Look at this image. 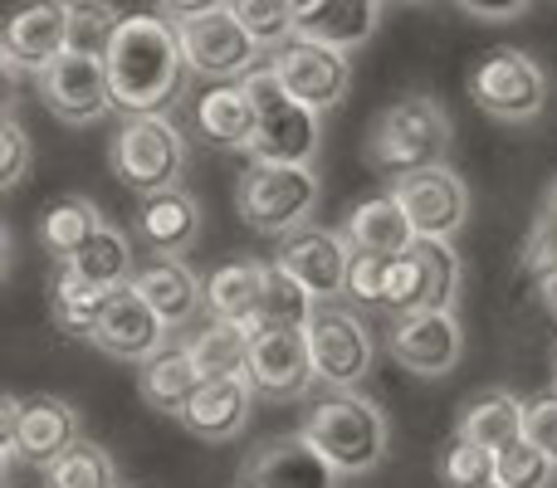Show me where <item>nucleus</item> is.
Wrapping results in <instances>:
<instances>
[{
	"label": "nucleus",
	"instance_id": "nucleus-1",
	"mask_svg": "<svg viewBox=\"0 0 557 488\" xmlns=\"http://www.w3.org/2000/svg\"><path fill=\"white\" fill-rule=\"evenodd\" d=\"M103 68L108 88H113V108L127 117L166 113L186 93V74H191L176 25L162 10L123 15V25H117L113 45L103 54Z\"/></svg>",
	"mask_w": 557,
	"mask_h": 488
},
{
	"label": "nucleus",
	"instance_id": "nucleus-2",
	"mask_svg": "<svg viewBox=\"0 0 557 488\" xmlns=\"http://www.w3.org/2000/svg\"><path fill=\"white\" fill-rule=\"evenodd\" d=\"M455 147V127H450V113H445L435 98L425 93H411L401 103L382 108L367 127V166L386 182H406L416 172H431V166H445Z\"/></svg>",
	"mask_w": 557,
	"mask_h": 488
},
{
	"label": "nucleus",
	"instance_id": "nucleus-3",
	"mask_svg": "<svg viewBox=\"0 0 557 488\" xmlns=\"http://www.w3.org/2000/svg\"><path fill=\"white\" fill-rule=\"evenodd\" d=\"M304 435L337 470V479H362V474L382 470V460L392 454V421L372 396L357 391H333L313 401Z\"/></svg>",
	"mask_w": 557,
	"mask_h": 488
},
{
	"label": "nucleus",
	"instance_id": "nucleus-4",
	"mask_svg": "<svg viewBox=\"0 0 557 488\" xmlns=\"http://www.w3.org/2000/svg\"><path fill=\"white\" fill-rule=\"evenodd\" d=\"M245 93L255 103V147L250 162H288V166H313L318 137H323V113L298 103L274 74V64H260L245 78Z\"/></svg>",
	"mask_w": 557,
	"mask_h": 488
},
{
	"label": "nucleus",
	"instance_id": "nucleus-5",
	"mask_svg": "<svg viewBox=\"0 0 557 488\" xmlns=\"http://www.w3.org/2000/svg\"><path fill=\"white\" fill-rule=\"evenodd\" d=\"M318 205V176L313 166H288V162H250L235 186V211L255 235H284L304 230L308 215Z\"/></svg>",
	"mask_w": 557,
	"mask_h": 488
},
{
	"label": "nucleus",
	"instance_id": "nucleus-6",
	"mask_svg": "<svg viewBox=\"0 0 557 488\" xmlns=\"http://www.w3.org/2000/svg\"><path fill=\"white\" fill-rule=\"evenodd\" d=\"M108 162H113L117 182L133 186L137 196L172 191L186 176V137L166 113L127 117L108 147Z\"/></svg>",
	"mask_w": 557,
	"mask_h": 488
},
{
	"label": "nucleus",
	"instance_id": "nucleus-7",
	"mask_svg": "<svg viewBox=\"0 0 557 488\" xmlns=\"http://www.w3.org/2000/svg\"><path fill=\"white\" fill-rule=\"evenodd\" d=\"M0 430H5V460L35 464L39 474L84 440V415L64 396H5L0 405Z\"/></svg>",
	"mask_w": 557,
	"mask_h": 488
},
{
	"label": "nucleus",
	"instance_id": "nucleus-8",
	"mask_svg": "<svg viewBox=\"0 0 557 488\" xmlns=\"http://www.w3.org/2000/svg\"><path fill=\"white\" fill-rule=\"evenodd\" d=\"M470 98L494 123H539L548 108V74L529 49H490L470 68Z\"/></svg>",
	"mask_w": 557,
	"mask_h": 488
},
{
	"label": "nucleus",
	"instance_id": "nucleus-9",
	"mask_svg": "<svg viewBox=\"0 0 557 488\" xmlns=\"http://www.w3.org/2000/svg\"><path fill=\"white\" fill-rule=\"evenodd\" d=\"M182 54L191 64V74L215 78V84H240L260 68V39L245 29V20L235 15V5L211 10V15H191V20H172Z\"/></svg>",
	"mask_w": 557,
	"mask_h": 488
},
{
	"label": "nucleus",
	"instance_id": "nucleus-10",
	"mask_svg": "<svg viewBox=\"0 0 557 488\" xmlns=\"http://www.w3.org/2000/svg\"><path fill=\"white\" fill-rule=\"evenodd\" d=\"M308 347H313V372L327 391H357L376 366V342L367 323L333 303H318L313 323H308Z\"/></svg>",
	"mask_w": 557,
	"mask_h": 488
},
{
	"label": "nucleus",
	"instance_id": "nucleus-11",
	"mask_svg": "<svg viewBox=\"0 0 557 488\" xmlns=\"http://www.w3.org/2000/svg\"><path fill=\"white\" fill-rule=\"evenodd\" d=\"M10 74H45L69 54V0H20L0 29Z\"/></svg>",
	"mask_w": 557,
	"mask_h": 488
},
{
	"label": "nucleus",
	"instance_id": "nucleus-12",
	"mask_svg": "<svg viewBox=\"0 0 557 488\" xmlns=\"http://www.w3.org/2000/svg\"><path fill=\"white\" fill-rule=\"evenodd\" d=\"M39 103L59 117L64 127H94L113 113V88H108V68L94 54H74L69 49L54 68L35 78Z\"/></svg>",
	"mask_w": 557,
	"mask_h": 488
},
{
	"label": "nucleus",
	"instance_id": "nucleus-13",
	"mask_svg": "<svg viewBox=\"0 0 557 488\" xmlns=\"http://www.w3.org/2000/svg\"><path fill=\"white\" fill-rule=\"evenodd\" d=\"M274 74L284 78V88L308 103L313 113H327L347 98L352 88V54L343 49H327V45H313V39H288V45L274 49Z\"/></svg>",
	"mask_w": 557,
	"mask_h": 488
},
{
	"label": "nucleus",
	"instance_id": "nucleus-14",
	"mask_svg": "<svg viewBox=\"0 0 557 488\" xmlns=\"http://www.w3.org/2000/svg\"><path fill=\"white\" fill-rule=\"evenodd\" d=\"M318 381L308 327H264L250 342V386L264 401H304Z\"/></svg>",
	"mask_w": 557,
	"mask_h": 488
},
{
	"label": "nucleus",
	"instance_id": "nucleus-15",
	"mask_svg": "<svg viewBox=\"0 0 557 488\" xmlns=\"http://www.w3.org/2000/svg\"><path fill=\"white\" fill-rule=\"evenodd\" d=\"M392 191H396V201L406 205V215H411L421 240H455V235L470 225V186L460 182V172H455L450 162L406 176Z\"/></svg>",
	"mask_w": 557,
	"mask_h": 488
},
{
	"label": "nucleus",
	"instance_id": "nucleus-16",
	"mask_svg": "<svg viewBox=\"0 0 557 488\" xmlns=\"http://www.w3.org/2000/svg\"><path fill=\"white\" fill-rule=\"evenodd\" d=\"M392 356L416 376H450L465 356V333L455 313L416 308V313L392 317Z\"/></svg>",
	"mask_w": 557,
	"mask_h": 488
},
{
	"label": "nucleus",
	"instance_id": "nucleus-17",
	"mask_svg": "<svg viewBox=\"0 0 557 488\" xmlns=\"http://www.w3.org/2000/svg\"><path fill=\"white\" fill-rule=\"evenodd\" d=\"M274 264L288 268L318 303L347 293V268H352V245L347 235L323 230V225H304V230L284 235L274 245Z\"/></svg>",
	"mask_w": 557,
	"mask_h": 488
},
{
	"label": "nucleus",
	"instance_id": "nucleus-18",
	"mask_svg": "<svg viewBox=\"0 0 557 488\" xmlns=\"http://www.w3.org/2000/svg\"><path fill=\"white\" fill-rule=\"evenodd\" d=\"M88 342H94L103 356H113V362L143 366L147 356H157L166 342H172V327H166L162 317H157V308L127 284L108 298V308H103V317H98Z\"/></svg>",
	"mask_w": 557,
	"mask_h": 488
},
{
	"label": "nucleus",
	"instance_id": "nucleus-19",
	"mask_svg": "<svg viewBox=\"0 0 557 488\" xmlns=\"http://www.w3.org/2000/svg\"><path fill=\"white\" fill-rule=\"evenodd\" d=\"M235 488H337V470L313 450L304 430L260 440L240 464Z\"/></svg>",
	"mask_w": 557,
	"mask_h": 488
},
{
	"label": "nucleus",
	"instance_id": "nucleus-20",
	"mask_svg": "<svg viewBox=\"0 0 557 488\" xmlns=\"http://www.w3.org/2000/svg\"><path fill=\"white\" fill-rule=\"evenodd\" d=\"M382 25V0H294V39L327 49H362Z\"/></svg>",
	"mask_w": 557,
	"mask_h": 488
},
{
	"label": "nucleus",
	"instance_id": "nucleus-21",
	"mask_svg": "<svg viewBox=\"0 0 557 488\" xmlns=\"http://www.w3.org/2000/svg\"><path fill=\"white\" fill-rule=\"evenodd\" d=\"M264 284H270V264L260 259H235L206 274V313L235 323L245 333H264Z\"/></svg>",
	"mask_w": 557,
	"mask_h": 488
},
{
	"label": "nucleus",
	"instance_id": "nucleus-22",
	"mask_svg": "<svg viewBox=\"0 0 557 488\" xmlns=\"http://www.w3.org/2000/svg\"><path fill=\"white\" fill-rule=\"evenodd\" d=\"M201 386H206V376H201V366H196L191 342H166L162 352L137 366V391H143V401L162 415H176V421L191 411Z\"/></svg>",
	"mask_w": 557,
	"mask_h": 488
},
{
	"label": "nucleus",
	"instance_id": "nucleus-23",
	"mask_svg": "<svg viewBox=\"0 0 557 488\" xmlns=\"http://www.w3.org/2000/svg\"><path fill=\"white\" fill-rule=\"evenodd\" d=\"M250 411H255L250 376H225V381H206L201 391H196V401H191V411L182 415V425L196 435V440L225 445L250 425Z\"/></svg>",
	"mask_w": 557,
	"mask_h": 488
},
{
	"label": "nucleus",
	"instance_id": "nucleus-24",
	"mask_svg": "<svg viewBox=\"0 0 557 488\" xmlns=\"http://www.w3.org/2000/svg\"><path fill=\"white\" fill-rule=\"evenodd\" d=\"M133 288L157 308V317H162L172 333H182L206 308V278H196L182 259H166V254H157L147 268H137Z\"/></svg>",
	"mask_w": 557,
	"mask_h": 488
},
{
	"label": "nucleus",
	"instance_id": "nucleus-25",
	"mask_svg": "<svg viewBox=\"0 0 557 488\" xmlns=\"http://www.w3.org/2000/svg\"><path fill=\"white\" fill-rule=\"evenodd\" d=\"M137 235L147 240L152 254L182 259L196 245V235H201V205H196V196H186L182 186L143 196V205H137Z\"/></svg>",
	"mask_w": 557,
	"mask_h": 488
},
{
	"label": "nucleus",
	"instance_id": "nucleus-26",
	"mask_svg": "<svg viewBox=\"0 0 557 488\" xmlns=\"http://www.w3.org/2000/svg\"><path fill=\"white\" fill-rule=\"evenodd\" d=\"M347 245L357 249V254H382V259H396L406 254L421 235H416L411 215H406V205L396 201V191L386 196H367L362 205H357L352 215H347Z\"/></svg>",
	"mask_w": 557,
	"mask_h": 488
},
{
	"label": "nucleus",
	"instance_id": "nucleus-27",
	"mask_svg": "<svg viewBox=\"0 0 557 488\" xmlns=\"http://www.w3.org/2000/svg\"><path fill=\"white\" fill-rule=\"evenodd\" d=\"M196 133L211 147H225V152H250L255 147V103L240 84H215L211 93H201L196 103Z\"/></svg>",
	"mask_w": 557,
	"mask_h": 488
},
{
	"label": "nucleus",
	"instance_id": "nucleus-28",
	"mask_svg": "<svg viewBox=\"0 0 557 488\" xmlns=\"http://www.w3.org/2000/svg\"><path fill=\"white\" fill-rule=\"evenodd\" d=\"M103 225H108L103 211H98L88 196H59V201H49L45 215H39V249H45L54 264H69Z\"/></svg>",
	"mask_w": 557,
	"mask_h": 488
},
{
	"label": "nucleus",
	"instance_id": "nucleus-29",
	"mask_svg": "<svg viewBox=\"0 0 557 488\" xmlns=\"http://www.w3.org/2000/svg\"><path fill=\"white\" fill-rule=\"evenodd\" d=\"M108 298L113 293L98 288V284H88L74 264H59L54 278H49V317H54V327L69 333V337H94Z\"/></svg>",
	"mask_w": 557,
	"mask_h": 488
},
{
	"label": "nucleus",
	"instance_id": "nucleus-30",
	"mask_svg": "<svg viewBox=\"0 0 557 488\" xmlns=\"http://www.w3.org/2000/svg\"><path fill=\"white\" fill-rule=\"evenodd\" d=\"M523 411H529V401H519L513 391H484L460 405V425L455 430L490 445V450H504V445L523 440Z\"/></svg>",
	"mask_w": 557,
	"mask_h": 488
},
{
	"label": "nucleus",
	"instance_id": "nucleus-31",
	"mask_svg": "<svg viewBox=\"0 0 557 488\" xmlns=\"http://www.w3.org/2000/svg\"><path fill=\"white\" fill-rule=\"evenodd\" d=\"M250 342L255 337L235 323H211L191 337V352H196V366H201L206 381H225V376H250Z\"/></svg>",
	"mask_w": 557,
	"mask_h": 488
},
{
	"label": "nucleus",
	"instance_id": "nucleus-32",
	"mask_svg": "<svg viewBox=\"0 0 557 488\" xmlns=\"http://www.w3.org/2000/svg\"><path fill=\"white\" fill-rule=\"evenodd\" d=\"M69 264L78 268V274L88 278V284L108 288V293H117V288L133 284L137 264H133V245H127V235L117 230V225H103V230L94 235L84 249H78Z\"/></svg>",
	"mask_w": 557,
	"mask_h": 488
},
{
	"label": "nucleus",
	"instance_id": "nucleus-33",
	"mask_svg": "<svg viewBox=\"0 0 557 488\" xmlns=\"http://www.w3.org/2000/svg\"><path fill=\"white\" fill-rule=\"evenodd\" d=\"M416 264H421V308L435 313H455V298L465 284V264L455 254V240H416Z\"/></svg>",
	"mask_w": 557,
	"mask_h": 488
},
{
	"label": "nucleus",
	"instance_id": "nucleus-34",
	"mask_svg": "<svg viewBox=\"0 0 557 488\" xmlns=\"http://www.w3.org/2000/svg\"><path fill=\"white\" fill-rule=\"evenodd\" d=\"M45 488H117V464L98 440H78L45 470Z\"/></svg>",
	"mask_w": 557,
	"mask_h": 488
},
{
	"label": "nucleus",
	"instance_id": "nucleus-35",
	"mask_svg": "<svg viewBox=\"0 0 557 488\" xmlns=\"http://www.w3.org/2000/svg\"><path fill=\"white\" fill-rule=\"evenodd\" d=\"M494 474H499V450H490V445L470 440L460 430L445 440V450H441L445 488H484V484H494Z\"/></svg>",
	"mask_w": 557,
	"mask_h": 488
},
{
	"label": "nucleus",
	"instance_id": "nucleus-36",
	"mask_svg": "<svg viewBox=\"0 0 557 488\" xmlns=\"http://www.w3.org/2000/svg\"><path fill=\"white\" fill-rule=\"evenodd\" d=\"M117 25H123V15H117L113 0H69V49L74 54L103 59Z\"/></svg>",
	"mask_w": 557,
	"mask_h": 488
},
{
	"label": "nucleus",
	"instance_id": "nucleus-37",
	"mask_svg": "<svg viewBox=\"0 0 557 488\" xmlns=\"http://www.w3.org/2000/svg\"><path fill=\"white\" fill-rule=\"evenodd\" d=\"M318 313V298L298 284L288 268L270 259V284H264V327H308Z\"/></svg>",
	"mask_w": 557,
	"mask_h": 488
},
{
	"label": "nucleus",
	"instance_id": "nucleus-38",
	"mask_svg": "<svg viewBox=\"0 0 557 488\" xmlns=\"http://www.w3.org/2000/svg\"><path fill=\"white\" fill-rule=\"evenodd\" d=\"M553 474H557V464L539 450V445L513 440L499 450V474H494V484L499 488H548Z\"/></svg>",
	"mask_w": 557,
	"mask_h": 488
},
{
	"label": "nucleus",
	"instance_id": "nucleus-39",
	"mask_svg": "<svg viewBox=\"0 0 557 488\" xmlns=\"http://www.w3.org/2000/svg\"><path fill=\"white\" fill-rule=\"evenodd\" d=\"M235 15L245 20L260 49H274L294 39V0H235Z\"/></svg>",
	"mask_w": 557,
	"mask_h": 488
},
{
	"label": "nucleus",
	"instance_id": "nucleus-40",
	"mask_svg": "<svg viewBox=\"0 0 557 488\" xmlns=\"http://www.w3.org/2000/svg\"><path fill=\"white\" fill-rule=\"evenodd\" d=\"M523 264H529V274H539V278L557 268V186L548 191V201H543L539 221H533L529 249H523Z\"/></svg>",
	"mask_w": 557,
	"mask_h": 488
},
{
	"label": "nucleus",
	"instance_id": "nucleus-41",
	"mask_svg": "<svg viewBox=\"0 0 557 488\" xmlns=\"http://www.w3.org/2000/svg\"><path fill=\"white\" fill-rule=\"evenodd\" d=\"M523 440H533L557 464V381L529 401V411H523Z\"/></svg>",
	"mask_w": 557,
	"mask_h": 488
},
{
	"label": "nucleus",
	"instance_id": "nucleus-42",
	"mask_svg": "<svg viewBox=\"0 0 557 488\" xmlns=\"http://www.w3.org/2000/svg\"><path fill=\"white\" fill-rule=\"evenodd\" d=\"M386 278H392V259L382 254H357L352 249V268H347V293L357 303H386Z\"/></svg>",
	"mask_w": 557,
	"mask_h": 488
},
{
	"label": "nucleus",
	"instance_id": "nucleus-43",
	"mask_svg": "<svg viewBox=\"0 0 557 488\" xmlns=\"http://www.w3.org/2000/svg\"><path fill=\"white\" fill-rule=\"evenodd\" d=\"M0 142H5L0 186H5V191H15V186L25 182V172H29V137H25V127H20L15 113H5V123H0Z\"/></svg>",
	"mask_w": 557,
	"mask_h": 488
},
{
	"label": "nucleus",
	"instance_id": "nucleus-44",
	"mask_svg": "<svg viewBox=\"0 0 557 488\" xmlns=\"http://www.w3.org/2000/svg\"><path fill=\"white\" fill-rule=\"evenodd\" d=\"M455 5H460L465 15L484 20V25H504V20H519L533 0H455Z\"/></svg>",
	"mask_w": 557,
	"mask_h": 488
},
{
	"label": "nucleus",
	"instance_id": "nucleus-45",
	"mask_svg": "<svg viewBox=\"0 0 557 488\" xmlns=\"http://www.w3.org/2000/svg\"><path fill=\"white\" fill-rule=\"evenodd\" d=\"M235 5V0H157V10H162L166 20H191V15H211V10H225Z\"/></svg>",
	"mask_w": 557,
	"mask_h": 488
},
{
	"label": "nucleus",
	"instance_id": "nucleus-46",
	"mask_svg": "<svg viewBox=\"0 0 557 488\" xmlns=\"http://www.w3.org/2000/svg\"><path fill=\"white\" fill-rule=\"evenodd\" d=\"M539 293H543V303H548V313L557 317V268H553V274H543V278H539Z\"/></svg>",
	"mask_w": 557,
	"mask_h": 488
},
{
	"label": "nucleus",
	"instance_id": "nucleus-47",
	"mask_svg": "<svg viewBox=\"0 0 557 488\" xmlns=\"http://www.w3.org/2000/svg\"><path fill=\"white\" fill-rule=\"evenodd\" d=\"M406 5H425V0H406Z\"/></svg>",
	"mask_w": 557,
	"mask_h": 488
},
{
	"label": "nucleus",
	"instance_id": "nucleus-48",
	"mask_svg": "<svg viewBox=\"0 0 557 488\" xmlns=\"http://www.w3.org/2000/svg\"><path fill=\"white\" fill-rule=\"evenodd\" d=\"M484 488H499V484H484Z\"/></svg>",
	"mask_w": 557,
	"mask_h": 488
},
{
	"label": "nucleus",
	"instance_id": "nucleus-49",
	"mask_svg": "<svg viewBox=\"0 0 557 488\" xmlns=\"http://www.w3.org/2000/svg\"><path fill=\"white\" fill-rule=\"evenodd\" d=\"M117 488H127V484H117Z\"/></svg>",
	"mask_w": 557,
	"mask_h": 488
}]
</instances>
